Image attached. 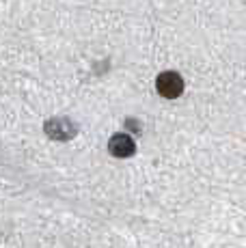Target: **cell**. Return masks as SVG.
Returning a JSON list of instances; mask_svg holds the SVG:
<instances>
[{
  "label": "cell",
  "mask_w": 246,
  "mask_h": 248,
  "mask_svg": "<svg viewBox=\"0 0 246 248\" xmlns=\"http://www.w3.org/2000/svg\"><path fill=\"white\" fill-rule=\"evenodd\" d=\"M155 89H158V93L162 95V97L175 99L182 95L184 80H182V76L175 74V71H164V74H160L158 80H155Z\"/></svg>",
  "instance_id": "cell-1"
},
{
  "label": "cell",
  "mask_w": 246,
  "mask_h": 248,
  "mask_svg": "<svg viewBox=\"0 0 246 248\" xmlns=\"http://www.w3.org/2000/svg\"><path fill=\"white\" fill-rule=\"evenodd\" d=\"M108 149L115 158H130L134 154V140L125 134H117L108 140Z\"/></svg>",
  "instance_id": "cell-2"
}]
</instances>
